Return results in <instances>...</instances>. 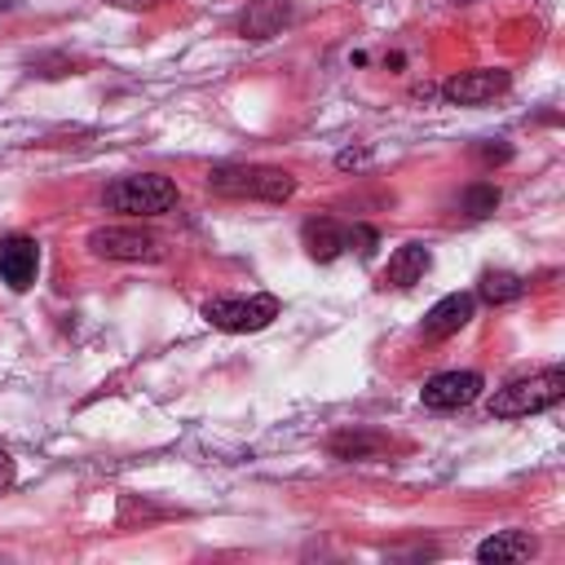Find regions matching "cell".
<instances>
[{
  "instance_id": "1",
  "label": "cell",
  "mask_w": 565,
  "mask_h": 565,
  "mask_svg": "<svg viewBox=\"0 0 565 565\" xmlns=\"http://www.w3.org/2000/svg\"><path fill=\"white\" fill-rule=\"evenodd\" d=\"M207 185L225 199H265V203H287L296 194V177L269 163H221L207 172Z\"/></svg>"
},
{
  "instance_id": "2",
  "label": "cell",
  "mask_w": 565,
  "mask_h": 565,
  "mask_svg": "<svg viewBox=\"0 0 565 565\" xmlns=\"http://www.w3.org/2000/svg\"><path fill=\"white\" fill-rule=\"evenodd\" d=\"M561 397H565V371L552 366V371H539L530 380H512V384L494 388L490 402H486V411L494 419H521V415H539V411L556 406Z\"/></svg>"
},
{
  "instance_id": "3",
  "label": "cell",
  "mask_w": 565,
  "mask_h": 565,
  "mask_svg": "<svg viewBox=\"0 0 565 565\" xmlns=\"http://www.w3.org/2000/svg\"><path fill=\"white\" fill-rule=\"evenodd\" d=\"M106 207L128 212V216H159L177 207V185L159 172H132L106 185Z\"/></svg>"
},
{
  "instance_id": "4",
  "label": "cell",
  "mask_w": 565,
  "mask_h": 565,
  "mask_svg": "<svg viewBox=\"0 0 565 565\" xmlns=\"http://www.w3.org/2000/svg\"><path fill=\"white\" fill-rule=\"evenodd\" d=\"M282 300L260 291V296H212L203 305V318L216 327V331H230V335H243V331H260L278 318Z\"/></svg>"
},
{
  "instance_id": "5",
  "label": "cell",
  "mask_w": 565,
  "mask_h": 565,
  "mask_svg": "<svg viewBox=\"0 0 565 565\" xmlns=\"http://www.w3.org/2000/svg\"><path fill=\"white\" fill-rule=\"evenodd\" d=\"M88 247L106 260H159V238L137 225H106L88 234Z\"/></svg>"
},
{
  "instance_id": "6",
  "label": "cell",
  "mask_w": 565,
  "mask_h": 565,
  "mask_svg": "<svg viewBox=\"0 0 565 565\" xmlns=\"http://www.w3.org/2000/svg\"><path fill=\"white\" fill-rule=\"evenodd\" d=\"M481 388H486V380L477 371H441V375H433L424 384L419 402L428 411H463V406H472L481 397Z\"/></svg>"
},
{
  "instance_id": "7",
  "label": "cell",
  "mask_w": 565,
  "mask_h": 565,
  "mask_svg": "<svg viewBox=\"0 0 565 565\" xmlns=\"http://www.w3.org/2000/svg\"><path fill=\"white\" fill-rule=\"evenodd\" d=\"M508 88V71H459L441 84V97L450 106H481Z\"/></svg>"
},
{
  "instance_id": "8",
  "label": "cell",
  "mask_w": 565,
  "mask_h": 565,
  "mask_svg": "<svg viewBox=\"0 0 565 565\" xmlns=\"http://www.w3.org/2000/svg\"><path fill=\"white\" fill-rule=\"evenodd\" d=\"M40 274V243L26 238V234H13L0 243V278L13 287V291H26Z\"/></svg>"
},
{
  "instance_id": "9",
  "label": "cell",
  "mask_w": 565,
  "mask_h": 565,
  "mask_svg": "<svg viewBox=\"0 0 565 565\" xmlns=\"http://www.w3.org/2000/svg\"><path fill=\"white\" fill-rule=\"evenodd\" d=\"M472 313H477V296H472V291H450V296H441V300L424 313V335H428V340H446V335H455L459 327H468Z\"/></svg>"
},
{
  "instance_id": "10",
  "label": "cell",
  "mask_w": 565,
  "mask_h": 565,
  "mask_svg": "<svg viewBox=\"0 0 565 565\" xmlns=\"http://www.w3.org/2000/svg\"><path fill=\"white\" fill-rule=\"evenodd\" d=\"M534 552H539V543L525 530H499L477 547V561L481 565H516V561H530Z\"/></svg>"
},
{
  "instance_id": "11",
  "label": "cell",
  "mask_w": 565,
  "mask_h": 565,
  "mask_svg": "<svg viewBox=\"0 0 565 565\" xmlns=\"http://www.w3.org/2000/svg\"><path fill=\"white\" fill-rule=\"evenodd\" d=\"M300 238H305V252H309L318 265L335 260V256L349 247V230H344V225H335L331 216H313V221H305Z\"/></svg>"
},
{
  "instance_id": "12",
  "label": "cell",
  "mask_w": 565,
  "mask_h": 565,
  "mask_svg": "<svg viewBox=\"0 0 565 565\" xmlns=\"http://www.w3.org/2000/svg\"><path fill=\"white\" fill-rule=\"evenodd\" d=\"M428 265H433L428 247L402 243V247L388 256V265H384V287H415V282L428 274Z\"/></svg>"
},
{
  "instance_id": "13",
  "label": "cell",
  "mask_w": 565,
  "mask_h": 565,
  "mask_svg": "<svg viewBox=\"0 0 565 565\" xmlns=\"http://www.w3.org/2000/svg\"><path fill=\"white\" fill-rule=\"evenodd\" d=\"M287 18H291V9L282 0H252L243 9V18H238V31L247 40H269V35H278L287 26Z\"/></svg>"
},
{
  "instance_id": "14",
  "label": "cell",
  "mask_w": 565,
  "mask_h": 565,
  "mask_svg": "<svg viewBox=\"0 0 565 565\" xmlns=\"http://www.w3.org/2000/svg\"><path fill=\"white\" fill-rule=\"evenodd\" d=\"M477 296H481L486 305H508V300H521V296H525V278H516V274H508V269H490V274H481Z\"/></svg>"
},
{
  "instance_id": "15",
  "label": "cell",
  "mask_w": 565,
  "mask_h": 565,
  "mask_svg": "<svg viewBox=\"0 0 565 565\" xmlns=\"http://www.w3.org/2000/svg\"><path fill=\"white\" fill-rule=\"evenodd\" d=\"M380 446H384V441H380L375 433H335V437H331V455H335V459H371Z\"/></svg>"
},
{
  "instance_id": "16",
  "label": "cell",
  "mask_w": 565,
  "mask_h": 565,
  "mask_svg": "<svg viewBox=\"0 0 565 565\" xmlns=\"http://www.w3.org/2000/svg\"><path fill=\"white\" fill-rule=\"evenodd\" d=\"M459 207H463V216H472V221H486V216L499 207V190H494V185H486V181H477V185H468V190H463Z\"/></svg>"
},
{
  "instance_id": "17",
  "label": "cell",
  "mask_w": 565,
  "mask_h": 565,
  "mask_svg": "<svg viewBox=\"0 0 565 565\" xmlns=\"http://www.w3.org/2000/svg\"><path fill=\"white\" fill-rule=\"evenodd\" d=\"M349 243H358V256H371V252H375V230L353 225V230H349Z\"/></svg>"
},
{
  "instance_id": "18",
  "label": "cell",
  "mask_w": 565,
  "mask_h": 565,
  "mask_svg": "<svg viewBox=\"0 0 565 565\" xmlns=\"http://www.w3.org/2000/svg\"><path fill=\"white\" fill-rule=\"evenodd\" d=\"M366 159H371V154H366V150H344V154H340V159H335V163H340V168H362V163H366Z\"/></svg>"
},
{
  "instance_id": "19",
  "label": "cell",
  "mask_w": 565,
  "mask_h": 565,
  "mask_svg": "<svg viewBox=\"0 0 565 565\" xmlns=\"http://www.w3.org/2000/svg\"><path fill=\"white\" fill-rule=\"evenodd\" d=\"M477 154H481V159H508L512 150H508V146H481Z\"/></svg>"
},
{
  "instance_id": "20",
  "label": "cell",
  "mask_w": 565,
  "mask_h": 565,
  "mask_svg": "<svg viewBox=\"0 0 565 565\" xmlns=\"http://www.w3.org/2000/svg\"><path fill=\"white\" fill-rule=\"evenodd\" d=\"M9 477H13V472H9V455H4V450H0V486H4V481H9Z\"/></svg>"
},
{
  "instance_id": "21",
  "label": "cell",
  "mask_w": 565,
  "mask_h": 565,
  "mask_svg": "<svg viewBox=\"0 0 565 565\" xmlns=\"http://www.w3.org/2000/svg\"><path fill=\"white\" fill-rule=\"evenodd\" d=\"M13 4H18V0H0V13H4V9H13Z\"/></svg>"
}]
</instances>
